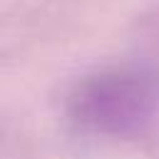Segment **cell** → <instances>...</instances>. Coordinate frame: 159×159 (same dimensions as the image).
<instances>
[{
  "label": "cell",
  "instance_id": "1",
  "mask_svg": "<svg viewBox=\"0 0 159 159\" xmlns=\"http://www.w3.org/2000/svg\"><path fill=\"white\" fill-rule=\"evenodd\" d=\"M65 114L87 137L132 142L159 129V70L147 65H112L80 77Z\"/></svg>",
  "mask_w": 159,
  "mask_h": 159
}]
</instances>
